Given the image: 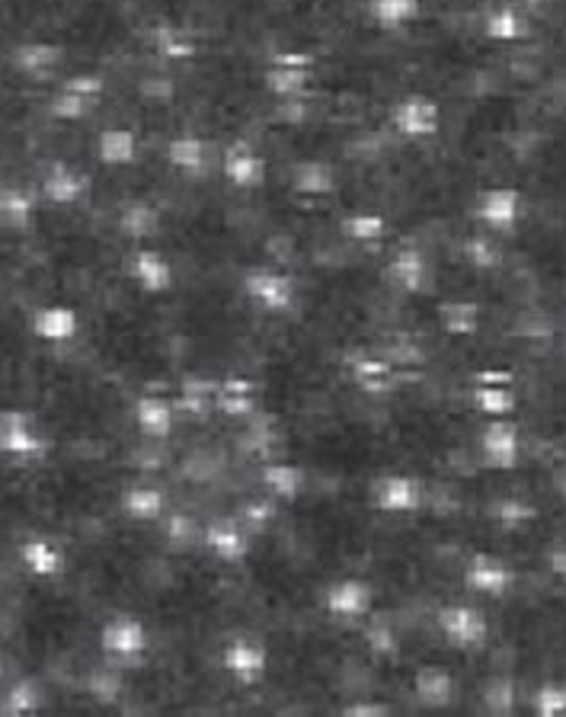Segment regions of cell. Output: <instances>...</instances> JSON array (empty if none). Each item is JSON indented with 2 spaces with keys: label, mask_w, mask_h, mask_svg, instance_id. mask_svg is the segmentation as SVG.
<instances>
[{
  "label": "cell",
  "mask_w": 566,
  "mask_h": 717,
  "mask_svg": "<svg viewBox=\"0 0 566 717\" xmlns=\"http://www.w3.org/2000/svg\"><path fill=\"white\" fill-rule=\"evenodd\" d=\"M48 449L45 436L38 433L36 419L23 411H3L0 414V455L16 458V461H30Z\"/></svg>",
  "instance_id": "obj_8"
},
{
  "label": "cell",
  "mask_w": 566,
  "mask_h": 717,
  "mask_svg": "<svg viewBox=\"0 0 566 717\" xmlns=\"http://www.w3.org/2000/svg\"><path fill=\"white\" fill-rule=\"evenodd\" d=\"M377 13L387 23H404V20H410L416 13V0H381Z\"/></svg>",
  "instance_id": "obj_35"
},
{
  "label": "cell",
  "mask_w": 566,
  "mask_h": 717,
  "mask_svg": "<svg viewBox=\"0 0 566 717\" xmlns=\"http://www.w3.org/2000/svg\"><path fill=\"white\" fill-rule=\"evenodd\" d=\"M324 608L327 615H333L337 621H359L369 618L375 608V590L372 583L359 580V576H342L337 583H330L324 590Z\"/></svg>",
  "instance_id": "obj_7"
},
{
  "label": "cell",
  "mask_w": 566,
  "mask_h": 717,
  "mask_svg": "<svg viewBox=\"0 0 566 717\" xmlns=\"http://www.w3.org/2000/svg\"><path fill=\"white\" fill-rule=\"evenodd\" d=\"M499 250H496V244H490L487 237H474L471 244H467V264L474 266V269H496L499 266Z\"/></svg>",
  "instance_id": "obj_33"
},
{
  "label": "cell",
  "mask_w": 566,
  "mask_h": 717,
  "mask_svg": "<svg viewBox=\"0 0 566 717\" xmlns=\"http://www.w3.org/2000/svg\"><path fill=\"white\" fill-rule=\"evenodd\" d=\"M484 708L490 715H512L516 708V682L509 676H496L484 685Z\"/></svg>",
  "instance_id": "obj_28"
},
{
  "label": "cell",
  "mask_w": 566,
  "mask_h": 717,
  "mask_svg": "<svg viewBox=\"0 0 566 717\" xmlns=\"http://www.w3.org/2000/svg\"><path fill=\"white\" fill-rule=\"evenodd\" d=\"M33 334L42 343L65 346L80 334V317H77L75 307H68V304H45L33 314Z\"/></svg>",
  "instance_id": "obj_13"
},
{
  "label": "cell",
  "mask_w": 566,
  "mask_h": 717,
  "mask_svg": "<svg viewBox=\"0 0 566 717\" xmlns=\"http://www.w3.org/2000/svg\"><path fill=\"white\" fill-rule=\"evenodd\" d=\"M369 500L384 516H414L422 509L426 491L410 474H384V478L372 481Z\"/></svg>",
  "instance_id": "obj_6"
},
{
  "label": "cell",
  "mask_w": 566,
  "mask_h": 717,
  "mask_svg": "<svg viewBox=\"0 0 566 717\" xmlns=\"http://www.w3.org/2000/svg\"><path fill=\"white\" fill-rule=\"evenodd\" d=\"M173 164H180V167H192L195 160H199V145L195 142H180V145H173Z\"/></svg>",
  "instance_id": "obj_38"
},
{
  "label": "cell",
  "mask_w": 566,
  "mask_h": 717,
  "mask_svg": "<svg viewBox=\"0 0 566 717\" xmlns=\"http://www.w3.org/2000/svg\"><path fill=\"white\" fill-rule=\"evenodd\" d=\"M42 702H45V698H42V685H38L36 680H16L7 688L0 712L13 717L36 715L38 708H42Z\"/></svg>",
  "instance_id": "obj_26"
},
{
  "label": "cell",
  "mask_w": 566,
  "mask_h": 717,
  "mask_svg": "<svg viewBox=\"0 0 566 717\" xmlns=\"http://www.w3.org/2000/svg\"><path fill=\"white\" fill-rule=\"evenodd\" d=\"M135 426L145 439H167L177 426V407L160 394H142L135 401Z\"/></svg>",
  "instance_id": "obj_14"
},
{
  "label": "cell",
  "mask_w": 566,
  "mask_h": 717,
  "mask_svg": "<svg viewBox=\"0 0 566 717\" xmlns=\"http://www.w3.org/2000/svg\"><path fill=\"white\" fill-rule=\"evenodd\" d=\"M118 692H122V676H118V670H115V666H97L93 676H90V695L113 702V698H118Z\"/></svg>",
  "instance_id": "obj_31"
},
{
  "label": "cell",
  "mask_w": 566,
  "mask_h": 717,
  "mask_svg": "<svg viewBox=\"0 0 566 717\" xmlns=\"http://www.w3.org/2000/svg\"><path fill=\"white\" fill-rule=\"evenodd\" d=\"M414 695L426 708H449L454 702V676L445 666H419L414 673Z\"/></svg>",
  "instance_id": "obj_16"
},
{
  "label": "cell",
  "mask_w": 566,
  "mask_h": 717,
  "mask_svg": "<svg viewBox=\"0 0 566 717\" xmlns=\"http://www.w3.org/2000/svg\"><path fill=\"white\" fill-rule=\"evenodd\" d=\"M342 715H349V717H384V715H390V708H387V705H375V702H355V705L342 708Z\"/></svg>",
  "instance_id": "obj_37"
},
{
  "label": "cell",
  "mask_w": 566,
  "mask_h": 717,
  "mask_svg": "<svg viewBox=\"0 0 566 717\" xmlns=\"http://www.w3.org/2000/svg\"><path fill=\"white\" fill-rule=\"evenodd\" d=\"M167 509V496L163 491L157 488H148V484H135L128 491L122 493V513L132 519V523H157Z\"/></svg>",
  "instance_id": "obj_20"
},
{
  "label": "cell",
  "mask_w": 566,
  "mask_h": 717,
  "mask_svg": "<svg viewBox=\"0 0 566 717\" xmlns=\"http://www.w3.org/2000/svg\"><path fill=\"white\" fill-rule=\"evenodd\" d=\"M426 279H429V264L422 254L416 250H400L390 257L387 264V282L397 289V292H407V295H419L426 289Z\"/></svg>",
  "instance_id": "obj_17"
},
{
  "label": "cell",
  "mask_w": 566,
  "mask_h": 717,
  "mask_svg": "<svg viewBox=\"0 0 566 717\" xmlns=\"http://www.w3.org/2000/svg\"><path fill=\"white\" fill-rule=\"evenodd\" d=\"M20 561H23V567H26L33 576H38V580H55V576H61L65 567H68L65 548H61L58 541L45 538V535H30V538L20 545Z\"/></svg>",
  "instance_id": "obj_12"
},
{
  "label": "cell",
  "mask_w": 566,
  "mask_h": 717,
  "mask_svg": "<svg viewBox=\"0 0 566 717\" xmlns=\"http://www.w3.org/2000/svg\"><path fill=\"white\" fill-rule=\"evenodd\" d=\"M397 128L410 138H429L439 132V107L426 97H410L397 110Z\"/></svg>",
  "instance_id": "obj_18"
},
{
  "label": "cell",
  "mask_w": 566,
  "mask_h": 717,
  "mask_svg": "<svg viewBox=\"0 0 566 717\" xmlns=\"http://www.w3.org/2000/svg\"><path fill=\"white\" fill-rule=\"evenodd\" d=\"M3 673H7V657L0 653V680H3Z\"/></svg>",
  "instance_id": "obj_42"
},
{
  "label": "cell",
  "mask_w": 566,
  "mask_h": 717,
  "mask_svg": "<svg viewBox=\"0 0 566 717\" xmlns=\"http://www.w3.org/2000/svg\"><path fill=\"white\" fill-rule=\"evenodd\" d=\"M547 567L557 580H566V545H554L547 551Z\"/></svg>",
  "instance_id": "obj_39"
},
{
  "label": "cell",
  "mask_w": 566,
  "mask_h": 717,
  "mask_svg": "<svg viewBox=\"0 0 566 717\" xmlns=\"http://www.w3.org/2000/svg\"><path fill=\"white\" fill-rule=\"evenodd\" d=\"M304 484H307L304 468L292 461H272L263 468V488L282 503H295L304 493Z\"/></svg>",
  "instance_id": "obj_19"
},
{
  "label": "cell",
  "mask_w": 566,
  "mask_h": 717,
  "mask_svg": "<svg viewBox=\"0 0 566 717\" xmlns=\"http://www.w3.org/2000/svg\"><path fill=\"white\" fill-rule=\"evenodd\" d=\"M384 227H387L384 219H377V215H355V219L346 222V234L352 240H359V244H372V240H377L384 234Z\"/></svg>",
  "instance_id": "obj_32"
},
{
  "label": "cell",
  "mask_w": 566,
  "mask_h": 717,
  "mask_svg": "<svg viewBox=\"0 0 566 717\" xmlns=\"http://www.w3.org/2000/svg\"><path fill=\"white\" fill-rule=\"evenodd\" d=\"M439 324L449 337H474L480 331V304L449 299L439 304Z\"/></svg>",
  "instance_id": "obj_21"
},
{
  "label": "cell",
  "mask_w": 566,
  "mask_h": 717,
  "mask_svg": "<svg viewBox=\"0 0 566 717\" xmlns=\"http://www.w3.org/2000/svg\"><path fill=\"white\" fill-rule=\"evenodd\" d=\"M554 491L561 493V496H566V461L554 471Z\"/></svg>",
  "instance_id": "obj_41"
},
{
  "label": "cell",
  "mask_w": 566,
  "mask_h": 717,
  "mask_svg": "<svg viewBox=\"0 0 566 717\" xmlns=\"http://www.w3.org/2000/svg\"><path fill=\"white\" fill-rule=\"evenodd\" d=\"M352 378L355 384L365 391V394H384L390 388V378H394V362L390 359H381V356H369V352H359L352 362Z\"/></svg>",
  "instance_id": "obj_22"
},
{
  "label": "cell",
  "mask_w": 566,
  "mask_h": 717,
  "mask_svg": "<svg viewBox=\"0 0 566 717\" xmlns=\"http://www.w3.org/2000/svg\"><path fill=\"white\" fill-rule=\"evenodd\" d=\"M464 586L471 593H480V596H490V600H502L512 586H516V570L509 567V561L487 554V551H477L471 554V561L464 567Z\"/></svg>",
  "instance_id": "obj_9"
},
{
  "label": "cell",
  "mask_w": 566,
  "mask_h": 717,
  "mask_svg": "<svg viewBox=\"0 0 566 717\" xmlns=\"http://www.w3.org/2000/svg\"><path fill=\"white\" fill-rule=\"evenodd\" d=\"M435 625H439V635L445 638L449 647L454 650H480L487 638H490V625L484 618L480 608L464 603L442 605L439 615H435Z\"/></svg>",
  "instance_id": "obj_1"
},
{
  "label": "cell",
  "mask_w": 566,
  "mask_h": 717,
  "mask_svg": "<svg viewBox=\"0 0 566 717\" xmlns=\"http://www.w3.org/2000/svg\"><path fill=\"white\" fill-rule=\"evenodd\" d=\"M365 643H369V650H372L375 657H397V653H400L397 631H394V625L384 621V618L369 621V628H365Z\"/></svg>",
  "instance_id": "obj_29"
},
{
  "label": "cell",
  "mask_w": 566,
  "mask_h": 717,
  "mask_svg": "<svg viewBox=\"0 0 566 717\" xmlns=\"http://www.w3.org/2000/svg\"><path fill=\"white\" fill-rule=\"evenodd\" d=\"M244 523L250 526V531H265L272 523V506L269 503H247L244 506Z\"/></svg>",
  "instance_id": "obj_36"
},
{
  "label": "cell",
  "mask_w": 566,
  "mask_h": 717,
  "mask_svg": "<svg viewBox=\"0 0 566 717\" xmlns=\"http://www.w3.org/2000/svg\"><path fill=\"white\" fill-rule=\"evenodd\" d=\"M240 289L247 302L257 304L265 314H288L298 302V285L292 282V276L275 269H250Z\"/></svg>",
  "instance_id": "obj_2"
},
{
  "label": "cell",
  "mask_w": 566,
  "mask_h": 717,
  "mask_svg": "<svg viewBox=\"0 0 566 717\" xmlns=\"http://www.w3.org/2000/svg\"><path fill=\"white\" fill-rule=\"evenodd\" d=\"M215 407L222 414L234 416V419H244L257 411V401H253V381L247 378H225L218 381V394H215Z\"/></svg>",
  "instance_id": "obj_23"
},
{
  "label": "cell",
  "mask_w": 566,
  "mask_h": 717,
  "mask_svg": "<svg viewBox=\"0 0 566 717\" xmlns=\"http://www.w3.org/2000/svg\"><path fill=\"white\" fill-rule=\"evenodd\" d=\"M222 670L237 685H260L269 673V647L257 638L237 635L222 650Z\"/></svg>",
  "instance_id": "obj_5"
},
{
  "label": "cell",
  "mask_w": 566,
  "mask_h": 717,
  "mask_svg": "<svg viewBox=\"0 0 566 717\" xmlns=\"http://www.w3.org/2000/svg\"><path fill=\"white\" fill-rule=\"evenodd\" d=\"M531 712L537 717H564L566 715V682L547 680L541 682L531 695Z\"/></svg>",
  "instance_id": "obj_27"
},
{
  "label": "cell",
  "mask_w": 566,
  "mask_h": 717,
  "mask_svg": "<svg viewBox=\"0 0 566 717\" xmlns=\"http://www.w3.org/2000/svg\"><path fill=\"white\" fill-rule=\"evenodd\" d=\"M128 272L145 295H167L173 289V266L157 250H138L128 264Z\"/></svg>",
  "instance_id": "obj_15"
},
{
  "label": "cell",
  "mask_w": 566,
  "mask_h": 717,
  "mask_svg": "<svg viewBox=\"0 0 566 717\" xmlns=\"http://www.w3.org/2000/svg\"><path fill=\"white\" fill-rule=\"evenodd\" d=\"M490 519L499 529L522 531L537 519V506L529 503V500H522V496H502V500L493 503Z\"/></svg>",
  "instance_id": "obj_24"
},
{
  "label": "cell",
  "mask_w": 566,
  "mask_h": 717,
  "mask_svg": "<svg viewBox=\"0 0 566 717\" xmlns=\"http://www.w3.org/2000/svg\"><path fill=\"white\" fill-rule=\"evenodd\" d=\"M519 215H522V195L516 189H490L477 202V219L499 234H512L519 225Z\"/></svg>",
  "instance_id": "obj_11"
},
{
  "label": "cell",
  "mask_w": 566,
  "mask_h": 717,
  "mask_svg": "<svg viewBox=\"0 0 566 717\" xmlns=\"http://www.w3.org/2000/svg\"><path fill=\"white\" fill-rule=\"evenodd\" d=\"M487 30H490L493 38H522L525 36V23H522V16H519V13H512V10H499V13H493V20Z\"/></svg>",
  "instance_id": "obj_34"
},
{
  "label": "cell",
  "mask_w": 566,
  "mask_h": 717,
  "mask_svg": "<svg viewBox=\"0 0 566 717\" xmlns=\"http://www.w3.org/2000/svg\"><path fill=\"white\" fill-rule=\"evenodd\" d=\"M477 449H480V461L490 471H512V468H519V461H522L519 426L509 416H493L490 423L484 426L480 439H477Z\"/></svg>",
  "instance_id": "obj_4"
},
{
  "label": "cell",
  "mask_w": 566,
  "mask_h": 717,
  "mask_svg": "<svg viewBox=\"0 0 566 717\" xmlns=\"http://www.w3.org/2000/svg\"><path fill=\"white\" fill-rule=\"evenodd\" d=\"M106 154H110V160H128L132 157V142L125 135H113L110 145H106Z\"/></svg>",
  "instance_id": "obj_40"
},
{
  "label": "cell",
  "mask_w": 566,
  "mask_h": 717,
  "mask_svg": "<svg viewBox=\"0 0 566 717\" xmlns=\"http://www.w3.org/2000/svg\"><path fill=\"white\" fill-rule=\"evenodd\" d=\"M202 541L222 564H240L250 558V535L234 519H212L205 526Z\"/></svg>",
  "instance_id": "obj_10"
},
{
  "label": "cell",
  "mask_w": 566,
  "mask_h": 717,
  "mask_svg": "<svg viewBox=\"0 0 566 717\" xmlns=\"http://www.w3.org/2000/svg\"><path fill=\"white\" fill-rule=\"evenodd\" d=\"M227 177L237 187H253V183H260V160L250 154H234V157H227Z\"/></svg>",
  "instance_id": "obj_30"
},
{
  "label": "cell",
  "mask_w": 566,
  "mask_h": 717,
  "mask_svg": "<svg viewBox=\"0 0 566 717\" xmlns=\"http://www.w3.org/2000/svg\"><path fill=\"white\" fill-rule=\"evenodd\" d=\"M471 404H474V411L484 416H509L516 411V404H519V397H516V391L512 388H506V384H480V388H474V394H471Z\"/></svg>",
  "instance_id": "obj_25"
},
{
  "label": "cell",
  "mask_w": 566,
  "mask_h": 717,
  "mask_svg": "<svg viewBox=\"0 0 566 717\" xmlns=\"http://www.w3.org/2000/svg\"><path fill=\"white\" fill-rule=\"evenodd\" d=\"M100 647L113 663H135L151 647L148 625L135 615H113L100 631Z\"/></svg>",
  "instance_id": "obj_3"
}]
</instances>
